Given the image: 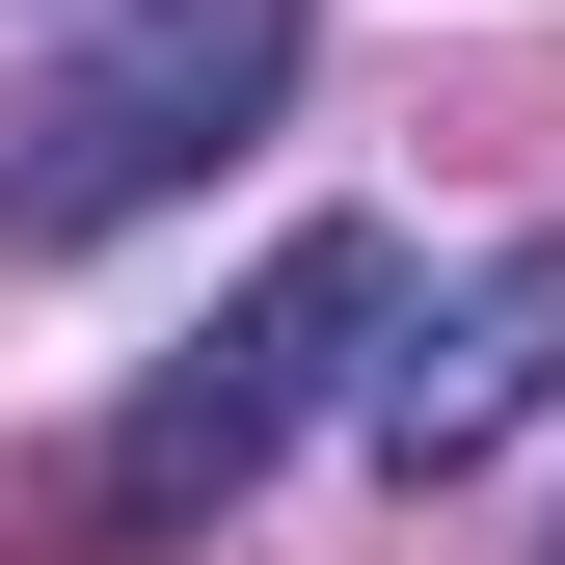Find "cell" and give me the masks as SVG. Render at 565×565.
Here are the masks:
<instances>
[{
  "label": "cell",
  "instance_id": "6da1fadb",
  "mask_svg": "<svg viewBox=\"0 0 565 565\" xmlns=\"http://www.w3.org/2000/svg\"><path fill=\"white\" fill-rule=\"evenodd\" d=\"M269 108H297V0H82V54L0 108V269L135 243L162 189H216Z\"/></svg>",
  "mask_w": 565,
  "mask_h": 565
},
{
  "label": "cell",
  "instance_id": "7a4b0ae2",
  "mask_svg": "<svg viewBox=\"0 0 565 565\" xmlns=\"http://www.w3.org/2000/svg\"><path fill=\"white\" fill-rule=\"evenodd\" d=\"M377 297H404V243H377V216H297V243H269L216 323L162 350V377L108 404V539H189V512H243V484L297 458V404H350Z\"/></svg>",
  "mask_w": 565,
  "mask_h": 565
},
{
  "label": "cell",
  "instance_id": "3957f363",
  "mask_svg": "<svg viewBox=\"0 0 565 565\" xmlns=\"http://www.w3.org/2000/svg\"><path fill=\"white\" fill-rule=\"evenodd\" d=\"M539 404H565V216H539V243H484L458 297H377V350H350V431H377L404 484L512 458Z\"/></svg>",
  "mask_w": 565,
  "mask_h": 565
},
{
  "label": "cell",
  "instance_id": "277c9868",
  "mask_svg": "<svg viewBox=\"0 0 565 565\" xmlns=\"http://www.w3.org/2000/svg\"><path fill=\"white\" fill-rule=\"evenodd\" d=\"M539 565H565V539H539Z\"/></svg>",
  "mask_w": 565,
  "mask_h": 565
}]
</instances>
